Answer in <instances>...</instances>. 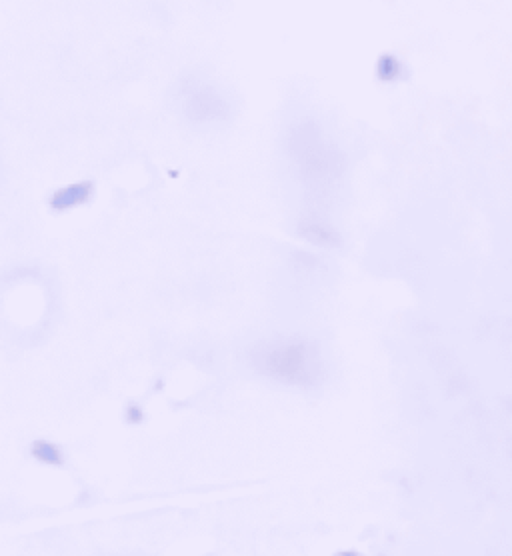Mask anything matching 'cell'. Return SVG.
I'll use <instances>...</instances> for the list:
<instances>
[{
    "instance_id": "1",
    "label": "cell",
    "mask_w": 512,
    "mask_h": 556,
    "mask_svg": "<svg viewBox=\"0 0 512 556\" xmlns=\"http://www.w3.org/2000/svg\"><path fill=\"white\" fill-rule=\"evenodd\" d=\"M261 366L265 368V372L288 383H306L308 379L317 376V358L312 350L294 342L266 348L261 358Z\"/></svg>"
},
{
    "instance_id": "2",
    "label": "cell",
    "mask_w": 512,
    "mask_h": 556,
    "mask_svg": "<svg viewBox=\"0 0 512 556\" xmlns=\"http://www.w3.org/2000/svg\"><path fill=\"white\" fill-rule=\"evenodd\" d=\"M90 194H92V184L90 182H76V184H71L67 189H60V191L54 192V196L51 198V207L54 210H71L76 205L87 202Z\"/></svg>"
},
{
    "instance_id": "3",
    "label": "cell",
    "mask_w": 512,
    "mask_h": 556,
    "mask_svg": "<svg viewBox=\"0 0 512 556\" xmlns=\"http://www.w3.org/2000/svg\"><path fill=\"white\" fill-rule=\"evenodd\" d=\"M376 72H378V78H380L382 82H394V80L400 78L403 64H400L398 58H394L392 54H382V56L378 58Z\"/></svg>"
},
{
    "instance_id": "4",
    "label": "cell",
    "mask_w": 512,
    "mask_h": 556,
    "mask_svg": "<svg viewBox=\"0 0 512 556\" xmlns=\"http://www.w3.org/2000/svg\"><path fill=\"white\" fill-rule=\"evenodd\" d=\"M35 454L40 458V460H48V462H58V452L53 446H48L46 442H38L35 449Z\"/></svg>"
}]
</instances>
